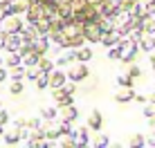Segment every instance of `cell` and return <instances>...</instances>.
<instances>
[{"label":"cell","instance_id":"cell-1","mask_svg":"<svg viewBox=\"0 0 155 148\" xmlns=\"http://www.w3.org/2000/svg\"><path fill=\"white\" fill-rule=\"evenodd\" d=\"M0 25H2L5 34H20L25 20L20 18V14H9V16H5V18H2V23H0Z\"/></svg>","mask_w":155,"mask_h":148},{"label":"cell","instance_id":"cell-2","mask_svg":"<svg viewBox=\"0 0 155 148\" xmlns=\"http://www.w3.org/2000/svg\"><path fill=\"white\" fill-rule=\"evenodd\" d=\"M88 74H90V70H88V65H85L83 61H74L72 65L68 67V79H70V81L81 83L83 79H88Z\"/></svg>","mask_w":155,"mask_h":148},{"label":"cell","instance_id":"cell-3","mask_svg":"<svg viewBox=\"0 0 155 148\" xmlns=\"http://www.w3.org/2000/svg\"><path fill=\"white\" fill-rule=\"evenodd\" d=\"M83 36L85 43H99L104 36V29L99 27V23H83Z\"/></svg>","mask_w":155,"mask_h":148},{"label":"cell","instance_id":"cell-4","mask_svg":"<svg viewBox=\"0 0 155 148\" xmlns=\"http://www.w3.org/2000/svg\"><path fill=\"white\" fill-rule=\"evenodd\" d=\"M20 137H23V128L16 126V124H12L2 133V141H5V144H20Z\"/></svg>","mask_w":155,"mask_h":148},{"label":"cell","instance_id":"cell-5","mask_svg":"<svg viewBox=\"0 0 155 148\" xmlns=\"http://www.w3.org/2000/svg\"><path fill=\"white\" fill-rule=\"evenodd\" d=\"M43 16H45V5L43 2H31L29 9L25 11V20H27V23H36Z\"/></svg>","mask_w":155,"mask_h":148},{"label":"cell","instance_id":"cell-6","mask_svg":"<svg viewBox=\"0 0 155 148\" xmlns=\"http://www.w3.org/2000/svg\"><path fill=\"white\" fill-rule=\"evenodd\" d=\"M52 97H54V105H56V108H63V105L74 103L72 94H68L63 88H54V90H52Z\"/></svg>","mask_w":155,"mask_h":148},{"label":"cell","instance_id":"cell-7","mask_svg":"<svg viewBox=\"0 0 155 148\" xmlns=\"http://www.w3.org/2000/svg\"><path fill=\"white\" fill-rule=\"evenodd\" d=\"M50 45H52L50 34H38V36L34 38V52H36V54H41V56L50 50Z\"/></svg>","mask_w":155,"mask_h":148},{"label":"cell","instance_id":"cell-8","mask_svg":"<svg viewBox=\"0 0 155 148\" xmlns=\"http://www.w3.org/2000/svg\"><path fill=\"white\" fill-rule=\"evenodd\" d=\"M77 61V50L74 47H65V52L61 50V54L56 56V67H63V65H68V63H74Z\"/></svg>","mask_w":155,"mask_h":148},{"label":"cell","instance_id":"cell-9","mask_svg":"<svg viewBox=\"0 0 155 148\" xmlns=\"http://www.w3.org/2000/svg\"><path fill=\"white\" fill-rule=\"evenodd\" d=\"M65 81H68V72H63L61 67H54V70L50 72V88H52V90H54V88H61Z\"/></svg>","mask_w":155,"mask_h":148},{"label":"cell","instance_id":"cell-10","mask_svg":"<svg viewBox=\"0 0 155 148\" xmlns=\"http://www.w3.org/2000/svg\"><path fill=\"white\" fill-rule=\"evenodd\" d=\"M133 99H135V88H117V92H115L117 103H128Z\"/></svg>","mask_w":155,"mask_h":148},{"label":"cell","instance_id":"cell-11","mask_svg":"<svg viewBox=\"0 0 155 148\" xmlns=\"http://www.w3.org/2000/svg\"><path fill=\"white\" fill-rule=\"evenodd\" d=\"M79 117V108L74 103L70 105H63V108H58V119H65V121H74Z\"/></svg>","mask_w":155,"mask_h":148},{"label":"cell","instance_id":"cell-12","mask_svg":"<svg viewBox=\"0 0 155 148\" xmlns=\"http://www.w3.org/2000/svg\"><path fill=\"white\" fill-rule=\"evenodd\" d=\"M20 45H23V36L20 34H7V38H5V52H18Z\"/></svg>","mask_w":155,"mask_h":148},{"label":"cell","instance_id":"cell-13","mask_svg":"<svg viewBox=\"0 0 155 148\" xmlns=\"http://www.w3.org/2000/svg\"><path fill=\"white\" fill-rule=\"evenodd\" d=\"M137 52H140V45H137V43H130V45H128V47H124V50H121V63H124V65H126V63H133V61H135V56H137Z\"/></svg>","mask_w":155,"mask_h":148},{"label":"cell","instance_id":"cell-14","mask_svg":"<svg viewBox=\"0 0 155 148\" xmlns=\"http://www.w3.org/2000/svg\"><path fill=\"white\" fill-rule=\"evenodd\" d=\"M85 126H88L90 130H97V133L101 130V126H104V117H101L99 110H92V112L88 114V124H85Z\"/></svg>","mask_w":155,"mask_h":148},{"label":"cell","instance_id":"cell-15","mask_svg":"<svg viewBox=\"0 0 155 148\" xmlns=\"http://www.w3.org/2000/svg\"><path fill=\"white\" fill-rule=\"evenodd\" d=\"M137 45H140V50H144L146 54H148V52H153L155 50V34H146V31H144L142 40Z\"/></svg>","mask_w":155,"mask_h":148},{"label":"cell","instance_id":"cell-16","mask_svg":"<svg viewBox=\"0 0 155 148\" xmlns=\"http://www.w3.org/2000/svg\"><path fill=\"white\" fill-rule=\"evenodd\" d=\"M119 38H121V36L117 34L115 29H113V31H106V34L101 36L99 45H104V47H113V45H117V43H119Z\"/></svg>","mask_w":155,"mask_h":148},{"label":"cell","instance_id":"cell-17","mask_svg":"<svg viewBox=\"0 0 155 148\" xmlns=\"http://www.w3.org/2000/svg\"><path fill=\"white\" fill-rule=\"evenodd\" d=\"M20 36H23V40H34L36 36H38V31H36V25H34V23H27V20H25L23 29H20Z\"/></svg>","mask_w":155,"mask_h":148},{"label":"cell","instance_id":"cell-18","mask_svg":"<svg viewBox=\"0 0 155 148\" xmlns=\"http://www.w3.org/2000/svg\"><path fill=\"white\" fill-rule=\"evenodd\" d=\"M88 130H90L88 126H83V128H79V130H72L77 146H88V144H90V139H88Z\"/></svg>","mask_w":155,"mask_h":148},{"label":"cell","instance_id":"cell-19","mask_svg":"<svg viewBox=\"0 0 155 148\" xmlns=\"http://www.w3.org/2000/svg\"><path fill=\"white\" fill-rule=\"evenodd\" d=\"M34 25H36V31H38V34H50V31H52V18H50V16L38 18Z\"/></svg>","mask_w":155,"mask_h":148},{"label":"cell","instance_id":"cell-20","mask_svg":"<svg viewBox=\"0 0 155 148\" xmlns=\"http://www.w3.org/2000/svg\"><path fill=\"white\" fill-rule=\"evenodd\" d=\"M94 56V52H92V47H88V45H81V47H77V61H83V63H88L90 59Z\"/></svg>","mask_w":155,"mask_h":148},{"label":"cell","instance_id":"cell-21","mask_svg":"<svg viewBox=\"0 0 155 148\" xmlns=\"http://www.w3.org/2000/svg\"><path fill=\"white\" fill-rule=\"evenodd\" d=\"M23 63V56L18 54V52H7V56H5V65L12 70V67H16V65H20Z\"/></svg>","mask_w":155,"mask_h":148},{"label":"cell","instance_id":"cell-22","mask_svg":"<svg viewBox=\"0 0 155 148\" xmlns=\"http://www.w3.org/2000/svg\"><path fill=\"white\" fill-rule=\"evenodd\" d=\"M41 117L45 121L58 119V108H56V105H43V108H41Z\"/></svg>","mask_w":155,"mask_h":148},{"label":"cell","instance_id":"cell-23","mask_svg":"<svg viewBox=\"0 0 155 148\" xmlns=\"http://www.w3.org/2000/svg\"><path fill=\"white\" fill-rule=\"evenodd\" d=\"M9 81H12V83H9V92H12V94H20L25 90V81H23V79H9Z\"/></svg>","mask_w":155,"mask_h":148},{"label":"cell","instance_id":"cell-24","mask_svg":"<svg viewBox=\"0 0 155 148\" xmlns=\"http://www.w3.org/2000/svg\"><path fill=\"white\" fill-rule=\"evenodd\" d=\"M115 81H117V88H133V81H135V79H130V76L124 72V74H117Z\"/></svg>","mask_w":155,"mask_h":148},{"label":"cell","instance_id":"cell-25","mask_svg":"<svg viewBox=\"0 0 155 148\" xmlns=\"http://www.w3.org/2000/svg\"><path fill=\"white\" fill-rule=\"evenodd\" d=\"M38 67H41L43 72H52V70L56 67V63H54V61H50V59H47L45 54H43L41 59H38Z\"/></svg>","mask_w":155,"mask_h":148},{"label":"cell","instance_id":"cell-26","mask_svg":"<svg viewBox=\"0 0 155 148\" xmlns=\"http://www.w3.org/2000/svg\"><path fill=\"white\" fill-rule=\"evenodd\" d=\"M25 72H27V67L20 63V65H16L9 70V79H25Z\"/></svg>","mask_w":155,"mask_h":148},{"label":"cell","instance_id":"cell-27","mask_svg":"<svg viewBox=\"0 0 155 148\" xmlns=\"http://www.w3.org/2000/svg\"><path fill=\"white\" fill-rule=\"evenodd\" d=\"M41 67H38V63H36V65H29L27 67V72H25V79H29V81H36V79L41 76Z\"/></svg>","mask_w":155,"mask_h":148},{"label":"cell","instance_id":"cell-28","mask_svg":"<svg viewBox=\"0 0 155 148\" xmlns=\"http://www.w3.org/2000/svg\"><path fill=\"white\" fill-rule=\"evenodd\" d=\"M58 146L61 148H74L77 146V141H74V135H61V141H58Z\"/></svg>","mask_w":155,"mask_h":148},{"label":"cell","instance_id":"cell-29","mask_svg":"<svg viewBox=\"0 0 155 148\" xmlns=\"http://www.w3.org/2000/svg\"><path fill=\"white\" fill-rule=\"evenodd\" d=\"M36 88H38V90L50 88V72H41V76L36 79Z\"/></svg>","mask_w":155,"mask_h":148},{"label":"cell","instance_id":"cell-30","mask_svg":"<svg viewBox=\"0 0 155 148\" xmlns=\"http://www.w3.org/2000/svg\"><path fill=\"white\" fill-rule=\"evenodd\" d=\"M38 59H41V54H36V52H29V54L23 56V65H25V67L36 65V63H38Z\"/></svg>","mask_w":155,"mask_h":148},{"label":"cell","instance_id":"cell-31","mask_svg":"<svg viewBox=\"0 0 155 148\" xmlns=\"http://www.w3.org/2000/svg\"><path fill=\"white\" fill-rule=\"evenodd\" d=\"M142 27H144L146 34H155V16H146L144 23H142Z\"/></svg>","mask_w":155,"mask_h":148},{"label":"cell","instance_id":"cell-32","mask_svg":"<svg viewBox=\"0 0 155 148\" xmlns=\"http://www.w3.org/2000/svg\"><path fill=\"white\" fill-rule=\"evenodd\" d=\"M144 36V29L142 27H133L130 31H128V38H130V43H140Z\"/></svg>","mask_w":155,"mask_h":148},{"label":"cell","instance_id":"cell-33","mask_svg":"<svg viewBox=\"0 0 155 148\" xmlns=\"http://www.w3.org/2000/svg\"><path fill=\"white\" fill-rule=\"evenodd\" d=\"M126 74L130 79H137L142 74V70H140V65H135V63H126Z\"/></svg>","mask_w":155,"mask_h":148},{"label":"cell","instance_id":"cell-34","mask_svg":"<svg viewBox=\"0 0 155 148\" xmlns=\"http://www.w3.org/2000/svg\"><path fill=\"white\" fill-rule=\"evenodd\" d=\"M144 135L142 133H135V135H130L128 137V146H144Z\"/></svg>","mask_w":155,"mask_h":148},{"label":"cell","instance_id":"cell-35","mask_svg":"<svg viewBox=\"0 0 155 148\" xmlns=\"http://www.w3.org/2000/svg\"><path fill=\"white\" fill-rule=\"evenodd\" d=\"M108 59H110V61H119V59H121V47H119V45L108 47Z\"/></svg>","mask_w":155,"mask_h":148},{"label":"cell","instance_id":"cell-36","mask_svg":"<svg viewBox=\"0 0 155 148\" xmlns=\"http://www.w3.org/2000/svg\"><path fill=\"white\" fill-rule=\"evenodd\" d=\"M142 114H144V117H146V119L155 117V105H153L151 101H146V103H144V108H142Z\"/></svg>","mask_w":155,"mask_h":148},{"label":"cell","instance_id":"cell-37","mask_svg":"<svg viewBox=\"0 0 155 148\" xmlns=\"http://www.w3.org/2000/svg\"><path fill=\"white\" fill-rule=\"evenodd\" d=\"M63 90H65V92L68 94H74V92H77V81H70V79H68V81L65 83H63V85H61Z\"/></svg>","mask_w":155,"mask_h":148},{"label":"cell","instance_id":"cell-38","mask_svg":"<svg viewBox=\"0 0 155 148\" xmlns=\"http://www.w3.org/2000/svg\"><path fill=\"white\" fill-rule=\"evenodd\" d=\"M108 144H110V139H108V135H99V137H97V139H94V141H92V146H97V148H99V146H108Z\"/></svg>","mask_w":155,"mask_h":148},{"label":"cell","instance_id":"cell-39","mask_svg":"<svg viewBox=\"0 0 155 148\" xmlns=\"http://www.w3.org/2000/svg\"><path fill=\"white\" fill-rule=\"evenodd\" d=\"M9 124V112L5 108H0V126H7Z\"/></svg>","mask_w":155,"mask_h":148},{"label":"cell","instance_id":"cell-40","mask_svg":"<svg viewBox=\"0 0 155 148\" xmlns=\"http://www.w3.org/2000/svg\"><path fill=\"white\" fill-rule=\"evenodd\" d=\"M7 79H9V67L7 65H0V83L7 81Z\"/></svg>","mask_w":155,"mask_h":148},{"label":"cell","instance_id":"cell-41","mask_svg":"<svg viewBox=\"0 0 155 148\" xmlns=\"http://www.w3.org/2000/svg\"><path fill=\"white\" fill-rule=\"evenodd\" d=\"M135 101H137V103H146V101H148V97H144V94L135 92Z\"/></svg>","mask_w":155,"mask_h":148},{"label":"cell","instance_id":"cell-42","mask_svg":"<svg viewBox=\"0 0 155 148\" xmlns=\"http://www.w3.org/2000/svg\"><path fill=\"white\" fill-rule=\"evenodd\" d=\"M148 63H151V67L155 70V50H153V52H148Z\"/></svg>","mask_w":155,"mask_h":148},{"label":"cell","instance_id":"cell-43","mask_svg":"<svg viewBox=\"0 0 155 148\" xmlns=\"http://www.w3.org/2000/svg\"><path fill=\"white\" fill-rule=\"evenodd\" d=\"M5 38H7V34H5V31H0V50H5Z\"/></svg>","mask_w":155,"mask_h":148},{"label":"cell","instance_id":"cell-44","mask_svg":"<svg viewBox=\"0 0 155 148\" xmlns=\"http://www.w3.org/2000/svg\"><path fill=\"white\" fill-rule=\"evenodd\" d=\"M0 65H5V59H2V56H0Z\"/></svg>","mask_w":155,"mask_h":148},{"label":"cell","instance_id":"cell-45","mask_svg":"<svg viewBox=\"0 0 155 148\" xmlns=\"http://www.w3.org/2000/svg\"><path fill=\"white\" fill-rule=\"evenodd\" d=\"M0 31H2V25H0Z\"/></svg>","mask_w":155,"mask_h":148},{"label":"cell","instance_id":"cell-46","mask_svg":"<svg viewBox=\"0 0 155 148\" xmlns=\"http://www.w3.org/2000/svg\"><path fill=\"white\" fill-rule=\"evenodd\" d=\"M0 108H2V105H0Z\"/></svg>","mask_w":155,"mask_h":148}]
</instances>
